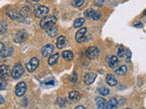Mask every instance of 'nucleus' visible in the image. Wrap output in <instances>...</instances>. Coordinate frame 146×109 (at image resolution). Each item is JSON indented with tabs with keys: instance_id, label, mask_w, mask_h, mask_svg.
I'll return each mask as SVG.
<instances>
[{
	"instance_id": "nucleus-1",
	"label": "nucleus",
	"mask_w": 146,
	"mask_h": 109,
	"mask_svg": "<svg viewBox=\"0 0 146 109\" xmlns=\"http://www.w3.org/2000/svg\"><path fill=\"white\" fill-rule=\"evenodd\" d=\"M57 22V17L51 16H45L43 17L40 21V27L42 29L47 30L50 27L54 26V25L56 24Z\"/></svg>"
},
{
	"instance_id": "nucleus-2",
	"label": "nucleus",
	"mask_w": 146,
	"mask_h": 109,
	"mask_svg": "<svg viewBox=\"0 0 146 109\" xmlns=\"http://www.w3.org/2000/svg\"><path fill=\"white\" fill-rule=\"evenodd\" d=\"M25 72L24 66L21 63H17L15 66H13V69L11 71V76L14 79H19L23 76Z\"/></svg>"
},
{
	"instance_id": "nucleus-3",
	"label": "nucleus",
	"mask_w": 146,
	"mask_h": 109,
	"mask_svg": "<svg viewBox=\"0 0 146 109\" xmlns=\"http://www.w3.org/2000/svg\"><path fill=\"white\" fill-rule=\"evenodd\" d=\"M85 54L89 59L93 60V59H96L100 56V49L97 47H95V45H91V47H88V49L86 50Z\"/></svg>"
},
{
	"instance_id": "nucleus-4",
	"label": "nucleus",
	"mask_w": 146,
	"mask_h": 109,
	"mask_svg": "<svg viewBox=\"0 0 146 109\" xmlns=\"http://www.w3.org/2000/svg\"><path fill=\"white\" fill-rule=\"evenodd\" d=\"M39 65V60H38V58H36V57H33V58H31L29 62H27L26 64V69L29 71V73H33L36 68H38Z\"/></svg>"
},
{
	"instance_id": "nucleus-5",
	"label": "nucleus",
	"mask_w": 146,
	"mask_h": 109,
	"mask_svg": "<svg viewBox=\"0 0 146 109\" xmlns=\"http://www.w3.org/2000/svg\"><path fill=\"white\" fill-rule=\"evenodd\" d=\"M49 12V9L45 7V6H39L38 7H36L34 11V15L36 17L38 18H43L45 16H48V14Z\"/></svg>"
},
{
	"instance_id": "nucleus-6",
	"label": "nucleus",
	"mask_w": 146,
	"mask_h": 109,
	"mask_svg": "<svg viewBox=\"0 0 146 109\" xmlns=\"http://www.w3.org/2000/svg\"><path fill=\"white\" fill-rule=\"evenodd\" d=\"M27 32L25 30H19L16 34L15 37H14V42L18 43V44L23 43L27 40Z\"/></svg>"
},
{
	"instance_id": "nucleus-7",
	"label": "nucleus",
	"mask_w": 146,
	"mask_h": 109,
	"mask_svg": "<svg viewBox=\"0 0 146 109\" xmlns=\"http://www.w3.org/2000/svg\"><path fill=\"white\" fill-rule=\"evenodd\" d=\"M85 16L88 17V18H90V19L92 20H95V21H98L100 20V12H97V11H94L93 9H87L85 11Z\"/></svg>"
},
{
	"instance_id": "nucleus-8",
	"label": "nucleus",
	"mask_w": 146,
	"mask_h": 109,
	"mask_svg": "<svg viewBox=\"0 0 146 109\" xmlns=\"http://www.w3.org/2000/svg\"><path fill=\"white\" fill-rule=\"evenodd\" d=\"M27 91V85L25 82H19L15 89V93L17 97H23Z\"/></svg>"
},
{
	"instance_id": "nucleus-9",
	"label": "nucleus",
	"mask_w": 146,
	"mask_h": 109,
	"mask_svg": "<svg viewBox=\"0 0 146 109\" xmlns=\"http://www.w3.org/2000/svg\"><path fill=\"white\" fill-rule=\"evenodd\" d=\"M86 34H87V28L86 27H82L80 28L79 31L76 33V36H75V39L77 41V43H82L83 41L85 40V37H86Z\"/></svg>"
},
{
	"instance_id": "nucleus-10",
	"label": "nucleus",
	"mask_w": 146,
	"mask_h": 109,
	"mask_svg": "<svg viewBox=\"0 0 146 109\" xmlns=\"http://www.w3.org/2000/svg\"><path fill=\"white\" fill-rule=\"evenodd\" d=\"M9 74H10V69H9L8 66L7 65L0 66V79H4V80L7 79Z\"/></svg>"
},
{
	"instance_id": "nucleus-11",
	"label": "nucleus",
	"mask_w": 146,
	"mask_h": 109,
	"mask_svg": "<svg viewBox=\"0 0 146 109\" xmlns=\"http://www.w3.org/2000/svg\"><path fill=\"white\" fill-rule=\"evenodd\" d=\"M97 78V75L94 73H87L83 77V81L87 85H90L91 84H93V82Z\"/></svg>"
},
{
	"instance_id": "nucleus-12",
	"label": "nucleus",
	"mask_w": 146,
	"mask_h": 109,
	"mask_svg": "<svg viewBox=\"0 0 146 109\" xmlns=\"http://www.w3.org/2000/svg\"><path fill=\"white\" fill-rule=\"evenodd\" d=\"M53 52H54V47L51 44H48L44 45L42 49H41V54H42L44 57L50 56Z\"/></svg>"
},
{
	"instance_id": "nucleus-13",
	"label": "nucleus",
	"mask_w": 146,
	"mask_h": 109,
	"mask_svg": "<svg viewBox=\"0 0 146 109\" xmlns=\"http://www.w3.org/2000/svg\"><path fill=\"white\" fill-rule=\"evenodd\" d=\"M7 16L10 18L12 20H15V21H21L22 20V16L20 13H18L16 10H8L7 12Z\"/></svg>"
},
{
	"instance_id": "nucleus-14",
	"label": "nucleus",
	"mask_w": 146,
	"mask_h": 109,
	"mask_svg": "<svg viewBox=\"0 0 146 109\" xmlns=\"http://www.w3.org/2000/svg\"><path fill=\"white\" fill-rule=\"evenodd\" d=\"M107 64L111 68H116L119 65V59L116 56H111L107 57Z\"/></svg>"
},
{
	"instance_id": "nucleus-15",
	"label": "nucleus",
	"mask_w": 146,
	"mask_h": 109,
	"mask_svg": "<svg viewBox=\"0 0 146 109\" xmlns=\"http://www.w3.org/2000/svg\"><path fill=\"white\" fill-rule=\"evenodd\" d=\"M95 102L97 104V106L99 109H106L108 108V102L106 101V99L102 97H99L95 99Z\"/></svg>"
},
{
	"instance_id": "nucleus-16",
	"label": "nucleus",
	"mask_w": 146,
	"mask_h": 109,
	"mask_svg": "<svg viewBox=\"0 0 146 109\" xmlns=\"http://www.w3.org/2000/svg\"><path fill=\"white\" fill-rule=\"evenodd\" d=\"M68 99L73 103L79 102L80 99V95L79 92H77V91H70V92L68 93Z\"/></svg>"
},
{
	"instance_id": "nucleus-17",
	"label": "nucleus",
	"mask_w": 146,
	"mask_h": 109,
	"mask_svg": "<svg viewBox=\"0 0 146 109\" xmlns=\"http://www.w3.org/2000/svg\"><path fill=\"white\" fill-rule=\"evenodd\" d=\"M106 83H107V85H110V86H115V85H117V84H118V81H117V79H116V77L114 76L113 75H111V74H109V75H107V76H106Z\"/></svg>"
},
{
	"instance_id": "nucleus-18",
	"label": "nucleus",
	"mask_w": 146,
	"mask_h": 109,
	"mask_svg": "<svg viewBox=\"0 0 146 109\" xmlns=\"http://www.w3.org/2000/svg\"><path fill=\"white\" fill-rule=\"evenodd\" d=\"M66 44H67V37L66 36H64V35L58 36V38L57 39V42H56L57 48L62 49L66 45Z\"/></svg>"
},
{
	"instance_id": "nucleus-19",
	"label": "nucleus",
	"mask_w": 146,
	"mask_h": 109,
	"mask_svg": "<svg viewBox=\"0 0 146 109\" xmlns=\"http://www.w3.org/2000/svg\"><path fill=\"white\" fill-rule=\"evenodd\" d=\"M59 59V54L57 53V54H51V56L48 58V65L49 66H54L56 65L58 63Z\"/></svg>"
},
{
	"instance_id": "nucleus-20",
	"label": "nucleus",
	"mask_w": 146,
	"mask_h": 109,
	"mask_svg": "<svg viewBox=\"0 0 146 109\" xmlns=\"http://www.w3.org/2000/svg\"><path fill=\"white\" fill-rule=\"evenodd\" d=\"M73 53L70 50H66V51H63L62 53V57L64 58V60L66 61H71L73 59Z\"/></svg>"
},
{
	"instance_id": "nucleus-21",
	"label": "nucleus",
	"mask_w": 146,
	"mask_h": 109,
	"mask_svg": "<svg viewBox=\"0 0 146 109\" xmlns=\"http://www.w3.org/2000/svg\"><path fill=\"white\" fill-rule=\"evenodd\" d=\"M127 73V66H121L119 68L114 71V74H116L117 76H124Z\"/></svg>"
},
{
	"instance_id": "nucleus-22",
	"label": "nucleus",
	"mask_w": 146,
	"mask_h": 109,
	"mask_svg": "<svg viewBox=\"0 0 146 109\" xmlns=\"http://www.w3.org/2000/svg\"><path fill=\"white\" fill-rule=\"evenodd\" d=\"M47 33L50 37H55V36H57L58 34V29L57 27L52 26V27H50V28L47 29Z\"/></svg>"
},
{
	"instance_id": "nucleus-23",
	"label": "nucleus",
	"mask_w": 146,
	"mask_h": 109,
	"mask_svg": "<svg viewBox=\"0 0 146 109\" xmlns=\"http://www.w3.org/2000/svg\"><path fill=\"white\" fill-rule=\"evenodd\" d=\"M118 107V101L115 97H111L110 99V101L108 103V108L110 109H115Z\"/></svg>"
},
{
	"instance_id": "nucleus-24",
	"label": "nucleus",
	"mask_w": 146,
	"mask_h": 109,
	"mask_svg": "<svg viewBox=\"0 0 146 109\" xmlns=\"http://www.w3.org/2000/svg\"><path fill=\"white\" fill-rule=\"evenodd\" d=\"M13 52H14L13 47H7L6 49H4V50H3V52H2V56H3L4 58L8 57V56H10L11 54H13Z\"/></svg>"
},
{
	"instance_id": "nucleus-25",
	"label": "nucleus",
	"mask_w": 146,
	"mask_h": 109,
	"mask_svg": "<svg viewBox=\"0 0 146 109\" xmlns=\"http://www.w3.org/2000/svg\"><path fill=\"white\" fill-rule=\"evenodd\" d=\"M98 92L100 95H102V97H104V95H110V89L105 87V86H100V87H98Z\"/></svg>"
},
{
	"instance_id": "nucleus-26",
	"label": "nucleus",
	"mask_w": 146,
	"mask_h": 109,
	"mask_svg": "<svg viewBox=\"0 0 146 109\" xmlns=\"http://www.w3.org/2000/svg\"><path fill=\"white\" fill-rule=\"evenodd\" d=\"M56 102H57V104L60 108H64V107H66V106H67L66 99L63 98V97H58L57 100H56Z\"/></svg>"
},
{
	"instance_id": "nucleus-27",
	"label": "nucleus",
	"mask_w": 146,
	"mask_h": 109,
	"mask_svg": "<svg viewBox=\"0 0 146 109\" xmlns=\"http://www.w3.org/2000/svg\"><path fill=\"white\" fill-rule=\"evenodd\" d=\"M85 23V19L84 18H82V17H80V18H77V19L74 21V24H73V26L75 27V28H80V27L83 25Z\"/></svg>"
},
{
	"instance_id": "nucleus-28",
	"label": "nucleus",
	"mask_w": 146,
	"mask_h": 109,
	"mask_svg": "<svg viewBox=\"0 0 146 109\" xmlns=\"http://www.w3.org/2000/svg\"><path fill=\"white\" fill-rule=\"evenodd\" d=\"M85 0H72V6L75 7H80L84 5Z\"/></svg>"
},
{
	"instance_id": "nucleus-29",
	"label": "nucleus",
	"mask_w": 146,
	"mask_h": 109,
	"mask_svg": "<svg viewBox=\"0 0 146 109\" xmlns=\"http://www.w3.org/2000/svg\"><path fill=\"white\" fill-rule=\"evenodd\" d=\"M7 23L5 22V21H2L0 23V34H4L5 32L7 31Z\"/></svg>"
},
{
	"instance_id": "nucleus-30",
	"label": "nucleus",
	"mask_w": 146,
	"mask_h": 109,
	"mask_svg": "<svg viewBox=\"0 0 146 109\" xmlns=\"http://www.w3.org/2000/svg\"><path fill=\"white\" fill-rule=\"evenodd\" d=\"M29 7H23L22 9H21V16H22V17H24V18H27V16H29Z\"/></svg>"
},
{
	"instance_id": "nucleus-31",
	"label": "nucleus",
	"mask_w": 146,
	"mask_h": 109,
	"mask_svg": "<svg viewBox=\"0 0 146 109\" xmlns=\"http://www.w3.org/2000/svg\"><path fill=\"white\" fill-rule=\"evenodd\" d=\"M125 54H126V51H125V49L123 47H121V45H120L118 48V56L119 57H123V56H125Z\"/></svg>"
},
{
	"instance_id": "nucleus-32",
	"label": "nucleus",
	"mask_w": 146,
	"mask_h": 109,
	"mask_svg": "<svg viewBox=\"0 0 146 109\" xmlns=\"http://www.w3.org/2000/svg\"><path fill=\"white\" fill-rule=\"evenodd\" d=\"M7 82L6 80H4V79H0V90H4V89H6L7 88Z\"/></svg>"
},
{
	"instance_id": "nucleus-33",
	"label": "nucleus",
	"mask_w": 146,
	"mask_h": 109,
	"mask_svg": "<svg viewBox=\"0 0 146 109\" xmlns=\"http://www.w3.org/2000/svg\"><path fill=\"white\" fill-rule=\"evenodd\" d=\"M131 57V52L130 49H127V58H126V61L129 63L130 62V59Z\"/></svg>"
},
{
	"instance_id": "nucleus-34",
	"label": "nucleus",
	"mask_w": 146,
	"mask_h": 109,
	"mask_svg": "<svg viewBox=\"0 0 146 109\" xmlns=\"http://www.w3.org/2000/svg\"><path fill=\"white\" fill-rule=\"evenodd\" d=\"M5 49V47H4V44L3 43H1L0 42V54H2V52H3V50Z\"/></svg>"
},
{
	"instance_id": "nucleus-35",
	"label": "nucleus",
	"mask_w": 146,
	"mask_h": 109,
	"mask_svg": "<svg viewBox=\"0 0 146 109\" xmlns=\"http://www.w3.org/2000/svg\"><path fill=\"white\" fill-rule=\"evenodd\" d=\"M5 102V100H4V97H2L1 95H0V104H3Z\"/></svg>"
},
{
	"instance_id": "nucleus-36",
	"label": "nucleus",
	"mask_w": 146,
	"mask_h": 109,
	"mask_svg": "<svg viewBox=\"0 0 146 109\" xmlns=\"http://www.w3.org/2000/svg\"><path fill=\"white\" fill-rule=\"evenodd\" d=\"M104 2V0H98V5H102Z\"/></svg>"
},
{
	"instance_id": "nucleus-37",
	"label": "nucleus",
	"mask_w": 146,
	"mask_h": 109,
	"mask_svg": "<svg viewBox=\"0 0 146 109\" xmlns=\"http://www.w3.org/2000/svg\"><path fill=\"white\" fill-rule=\"evenodd\" d=\"M76 109H85V107H84V106H77Z\"/></svg>"
},
{
	"instance_id": "nucleus-38",
	"label": "nucleus",
	"mask_w": 146,
	"mask_h": 109,
	"mask_svg": "<svg viewBox=\"0 0 146 109\" xmlns=\"http://www.w3.org/2000/svg\"><path fill=\"white\" fill-rule=\"evenodd\" d=\"M32 1H34V2H38V1H40V0H32Z\"/></svg>"
}]
</instances>
